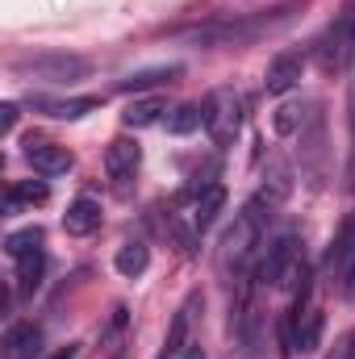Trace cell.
Returning a JSON list of instances; mask_svg holds the SVG:
<instances>
[{"label": "cell", "mask_w": 355, "mask_h": 359, "mask_svg": "<svg viewBox=\"0 0 355 359\" xmlns=\"http://www.w3.org/2000/svg\"><path fill=\"white\" fill-rule=\"evenodd\" d=\"M205 113V134L213 138V147H230L239 138V126H243V96L234 88H213L201 104Z\"/></svg>", "instance_id": "1"}, {"label": "cell", "mask_w": 355, "mask_h": 359, "mask_svg": "<svg viewBox=\"0 0 355 359\" xmlns=\"http://www.w3.org/2000/svg\"><path fill=\"white\" fill-rule=\"evenodd\" d=\"M260 280L272 284V288L305 284V247H301V238H293V234L276 238V247L267 251L264 264H260Z\"/></svg>", "instance_id": "2"}, {"label": "cell", "mask_w": 355, "mask_h": 359, "mask_svg": "<svg viewBox=\"0 0 355 359\" xmlns=\"http://www.w3.org/2000/svg\"><path fill=\"white\" fill-rule=\"evenodd\" d=\"M264 201L267 196L243 205V213L234 217V226H230V234H226V264H247V259L255 255V247L264 243L267 217H272V209L264 213Z\"/></svg>", "instance_id": "3"}, {"label": "cell", "mask_w": 355, "mask_h": 359, "mask_svg": "<svg viewBox=\"0 0 355 359\" xmlns=\"http://www.w3.org/2000/svg\"><path fill=\"white\" fill-rule=\"evenodd\" d=\"M17 72L29 80H42V84H72V80L88 76L92 63L80 55H34V59H21Z\"/></svg>", "instance_id": "4"}, {"label": "cell", "mask_w": 355, "mask_h": 359, "mask_svg": "<svg viewBox=\"0 0 355 359\" xmlns=\"http://www.w3.org/2000/svg\"><path fill=\"white\" fill-rule=\"evenodd\" d=\"M351 59H355V13H347L318 38V63H322V72H343Z\"/></svg>", "instance_id": "5"}, {"label": "cell", "mask_w": 355, "mask_h": 359, "mask_svg": "<svg viewBox=\"0 0 355 359\" xmlns=\"http://www.w3.org/2000/svg\"><path fill=\"white\" fill-rule=\"evenodd\" d=\"M301 72H305V59H301L297 50H280V55L267 63L264 88L272 92V96H284V92H293L301 84Z\"/></svg>", "instance_id": "6"}, {"label": "cell", "mask_w": 355, "mask_h": 359, "mask_svg": "<svg viewBox=\"0 0 355 359\" xmlns=\"http://www.w3.org/2000/svg\"><path fill=\"white\" fill-rule=\"evenodd\" d=\"M25 159H29V168L38 172V176H67L72 172V151L67 147H59V142H25Z\"/></svg>", "instance_id": "7"}, {"label": "cell", "mask_w": 355, "mask_h": 359, "mask_svg": "<svg viewBox=\"0 0 355 359\" xmlns=\"http://www.w3.org/2000/svg\"><path fill=\"white\" fill-rule=\"evenodd\" d=\"M318 343H322V309L309 305V301H297V309H293V347L301 355H309V351H318Z\"/></svg>", "instance_id": "8"}, {"label": "cell", "mask_w": 355, "mask_h": 359, "mask_svg": "<svg viewBox=\"0 0 355 359\" xmlns=\"http://www.w3.org/2000/svg\"><path fill=\"white\" fill-rule=\"evenodd\" d=\"M326 268H330V276L347 288L355 280V217L339 230V238L330 243V251H326Z\"/></svg>", "instance_id": "9"}, {"label": "cell", "mask_w": 355, "mask_h": 359, "mask_svg": "<svg viewBox=\"0 0 355 359\" xmlns=\"http://www.w3.org/2000/svg\"><path fill=\"white\" fill-rule=\"evenodd\" d=\"M138 163H142V147H138V142L113 138V142L105 147V172H109V180H130L138 172Z\"/></svg>", "instance_id": "10"}, {"label": "cell", "mask_w": 355, "mask_h": 359, "mask_svg": "<svg viewBox=\"0 0 355 359\" xmlns=\"http://www.w3.org/2000/svg\"><path fill=\"white\" fill-rule=\"evenodd\" d=\"M4 359H38L42 355V330L34 326V322H17V326H8V334H4Z\"/></svg>", "instance_id": "11"}, {"label": "cell", "mask_w": 355, "mask_h": 359, "mask_svg": "<svg viewBox=\"0 0 355 359\" xmlns=\"http://www.w3.org/2000/svg\"><path fill=\"white\" fill-rule=\"evenodd\" d=\"M63 230H67V234H76V238L96 234V230H100V205H96L92 196L72 201V205H67V213H63Z\"/></svg>", "instance_id": "12"}, {"label": "cell", "mask_w": 355, "mask_h": 359, "mask_svg": "<svg viewBox=\"0 0 355 359\" xmlns=\"http://www.w3.org/2000/svg\"><path fill=\"white\" fill-rule=\"evenodd\" d=\"M163 113H172L163 96H138V100H130V104H126L121 126H126V130H147V126L163 121Z\"/></svg>", "instance_id": "13"}, {"label": "cell", "mask_w": 355, "mask_h": 359, "mask_svg": "<svg viewBox=\"0 0 355 359\" xmlns=\"http://www.w3.org/2000/svg\"><path fill=\"white\" fill-rule=\"evenodd\" d=\"M96 104H100L96 96H67V100H55V96H34V109L51 113V117H59V121H76V117L92 113Z\"/></svg>", "instance_id": "14"}, {"label": "cell", "mask_w": 355, "mask_h": 359, "mask_svg": "<svg viewBox=\"0 0 355 359\" xmlns=\"http://www.w3.org/2000/svg\"><path fill=\"white\" fill-rule=\"evenodd\" d=\"M222 205H226V188L222 184H209V188H201L196 192V201H192V230H205V226H213L217 222V213H222Z\"/></svg>", "instance_id": "15"}, {"label": "cell", "mask_w": 355, "mask_h": 359, "mask_svg": "<svg viewBox=\"0 0 355 359\" xmlns=\"http://www.w3.org/2000/svg\"><path fill=\"white\" fill-rule=\"evenodd\" d=\"M196 305H201V297H188V301L176 309V318H172V330H168V339H163V351H159V359L184 355V339H188V322H192V309H196Z\"/></svg>", "instance_id": "16"}, {"label": "cell", "mask_w": 355, "mask_h": 359, "mask_svg": "<svg viewBox=\"0 0 355 359\" xmlns=\"http://www.w3.org/2000/svg\"><path fill=\"white\" fill-rule=\"evenodd\" d=\"M46 196H51V188L42 184V180H13L8 188H4V205L8 209H34V205H46Z\"/></svg>", "instance_id": "17"}, {"label": "cell", "mask_w": 355, "mask_h": 359, "mask_svg": "<svg viewBox=\"0 0 355 359\" xmlns=\"http://www.w3.org/2000/svg\"><path fill=\"white\" fill-rule=\"evenodd\" d=\"M147 264H151V247L147 243H126L113 255V268H117V276H126V280H138L147 271Z\"/></svg>", "instance_id": "18"}, {"label": "cell", "mask_w": 355, "mask_h": 359, "mask_svg": "<svg viewBox=\"0 0 355 359\" xmlns=\"http://www.w3.org/2000/svg\"><path fill=\"white\" fill-rule=\"evenodd\" d=\"M42 276H46V255H42V251H34V255H25V259H17V292H21V297H29V292H38V284H42Z\"/></svg>", "instance_id": "19"}, {"label": "cell", "mask_w": 355, "mask_h": 359, "mask_svg": "<svg viewBox=\"0 0 355 359\" xmlns=\"http://www.w3.org/2000/svg\"><path fill=\"white\" fill-rule=\"evenodd\" d=\"M34 251H42V230H38V226H21V230H13V234L4 238V255H8V259H25V255H34Z\"/></svg>", "instance_id": "20"}, {"label": "cell", "mask_w": 355, "mask_h": 359, "mask_svg": "<svg viewBox=\"0 0 355 359\" xmlns=\"http://www.w3.org/2000/svg\"><path fill=\"white\" fill-rule=\"evenodd\" d=\"M205 126V113H201V104H176L172 113H168V130L176 134V138H188L192 130H201Z\"/></svg>", "instance_id": "21"}, {"label": "cell", "mask_w": 355, "mask_h": 359, "mask_svg": "<svg viewBox=\"0 0 355 359\" xmlns=\"http://www.w3.org/2000/svg\"><path fill=\"white\" fill-rule=\"evenodd\" d=\"M180 76V63H163V67H147V72H134L130 80H121V88L126 92H142V88H155L159 80H172Z\"/></svg>", "instance_id": "22"}, {"label": "cell", "mask_w": 355, "mask_h": 359, "mask_svg": "<svg viewBox=\"0 0 355 359\" xmlns=\"http://www.w3.org/2000/svg\"><path fill=\"white\" fill-rule=\"evenodd\" d=\"M297 121H301V109H297V104H284V109L276 113V130H280V134L297 130Z\"/></svg>", "instance_id": "23"}, {"label": "cell", "mask_w": 355, "mask_h": 359, "mask_svg": "<svg viewBox=\"0 0 355 359\" xmlns=\"http://www.w3.org/2000/svg\"><path fill=\"white\" fill-rule=\"evenodd\" d=\"M330 359H355V330L351 334H343L339 343H335V355Z\"/></svg>", "instance_id": "24"}, {"label": "cell", "mask_w": 355, "mask_h": 359, "mask_svg": "<svg viewBox=\"0 0 355 359\" xmlns=\"http://www.w3.org/2000/svg\"><path fill=\"white\" fill-rule=\"evenodd\" d=\"M0 126H4V134L17 126V104H13V100H4V104H0Z\"/></svg>", "instance_id": "25"}, {"label": "cell", "mask_w": 355, "mask_h": 359, "mask_svg": "<svg viewBox=\"0 0 355 359\" xmlns=\"http://www.w3.org/2000/svg\"><path fill=\"white\" fill-rule=\"evenodd\" d=\"M51 359H80V347H76V343H67L63 351H55Z\"/></svg>", "instance_id": "26"}, {"label": "cell", "mask_w": 355, "mask_h": 359, "mask_svg": "<svg viewBox=\"0 0 355 359\" xmlns=\"http://www.w3.org/2000/svg\"><path fill=\"white\" fill-rule=\"evenodd\" d=\"M351 138H355V92H351ZM351 176H355V168H351Z\"/></svg>", "instance_id": "27"}, {"label": "cell", "mask_w": 355, "mask_h": 359, "mask_svg": "<svg viewBox=\"0 0 355 359\" xmlns=\"http://www.w3.org/2000/svg\"><path fill=\"white\" fill-rule=\"evenodd\" d=\"M184 359H205V355H201V347H192V351H184Z\"/></svg>", "instance_id": "28"}]
</instances>
